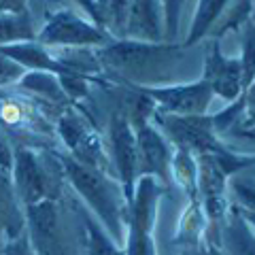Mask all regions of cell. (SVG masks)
Returning <instances> with one entry per match:
<instances>
[{
  "label": "cell",
  "instance_id": "2",
  "mask_svg": "<svg viewBox=\"0 0 255 255\" xmlns=\"http://www.w3.org/2000/svg\"><path fill=\"white\" fill-rule=\"evenodd\" d=\"M55 157H58L66 181L81 196V200L87 204V209L96 215V221L105 228V232L113 238L115 245L124 249L128 204L124 206L126 200L117 179L100 170H94L90 166L79 164L68 153H60Z\"/></svg>",
  "mask_w": 255,
  "mask_h": 255
},
{
  "label": "cell",
  "instance_id": "22",
  "mask_svg": "<svg viewBox=\"0 0 255 255\" xmlns=\"http://www.w3.org/2000/svg\"><path fill=\"white\" fill-rule=\"evenodd\" d=\"M238 60H241V66H243L245 87H247V90H251V87H253V21H249V23H247V28H245L243 55Z\"/></svg>",
  "mask_w": 255,
  "mask_h": 255
},
{
  "label": "cell",
  "instance_id": "19",
  "mask_svg": "<svg viewBox=\"0 0 255 255\" xmlns=\"http://www.w3.org/2000/svg\"><path fill=\"white\" fill-rule=\"evenodd\" d=\"M228 255H253V234L243 219L234 217L228 228Z\"/></svg>",
  "mask_w": 255,
  "mask_h": 255
},
{
  "label": "cell",
  "instance_id": "28",
  "mask_svg": "<svg viewBox=\"0 0 255 255\" xmlns=\"http://www.w3.org/2000/svg\"><path fill=\"white\" fill-rule=\"evenodd\" d=\"M187 255H223L219 249H213V247H194V251H189Z\"/></svg>",
  "mask_w": 255,
  "mask_h": 255
},
{
  "label": "cell",
  "instance_id": "26",
  "mask_svg": "<svg viewBox=\"0 0 255 255\" xmlns=\"http://www.w3.org/2000/svg\"><path fill=\"white\" fill-rule=\"evenodd\" d=\"M28 11V0H0V13H21Z\"/></svg>",
  "mask_w": 255,
  "mask_h": 255
},
{
  "label": "cell",
  "instance_id": "8",
  "mask_svg": "<svg viewBox=\"0 0 255 255\" xmlns=\"http://www.w3.org/2000/svg\"><path fill=\"white\" fill-rule=\"evenodd\" d=\"M155 102V111L170 115H202L213 102V90L209 83L198 79L191 83H170L136 87Z\"/></svg>",
  "mask_w": 255,
  "mask_h": 255
},
{
  "label": "cell",
  "instance_id": "3",
  "mask_svg": "<svg viewBox=\"0 0 255 255\" xmlns=\"http://www.w3.org/2000/svg\"><path fill=\"white\" fill-rule=\"evenodd\" d=\"M34 41L45 49H100L111 38L92 19L62 6L47 15Z\"/></svg>",
  "mask_w": 255,
  "mask_h": 255
},
{
  "label": "cell",
  "instance_id": "9",
  "mask_svg": "<svg viewBox=\"0 0 255 255\" xmlns=\"http://www.w3.org/2000/svg\"><path fill=\"white\" fill-rule=\"evenodd\" d=\"M134 130L138 149V179L151 177L157 183H168L172 179L170 166H172V145L168 138L155 128L151 119H140V122L130 124Z\"/></svg>",
  "mask_w": 255,
  "mask_h": 255
},
{
  "label": "cell",
  "instance_id": "27",
  "mask_svg": "<svg viewBox=\"0 0 255 255\" xmlns=\"http://www.w3.org/2000/svg\"><path fill=\"white\" fill-rule=\"evenodd\" d=\"M73 2H77L81 9L85 11L87 15V19H92L96 26H98V19H96V4H94V0H73Z\"/></svg>",
  "mask_w": 255,
  "mask_h": 255
},
{
  "label": "cell",
  "instance_id": "25",
  "mask_svg": "<svg viewBox=\"0 0 255 255\" xmlns=\"http://www.w3.org/2000/svg\"><path fill=\"white\" fill-rule=\"evenodd\" d=\"M11 166H13V145L9 136L2 132L0 128V172H11Z\"/></svg>",
  "mask_w": 255,
  "mask_h": 255
},
{
  "label": "cell",
  "instance_id": "18",
  "mask_svg": "<svg viewBox=\"0 0 255 255\" xmlns=\"http://www.w3.org/2000/svg\"><path fill=\"white\" fill-rule=\"evenodd\" d=\"M85 221V251L87 255H126V251L111 238L98 221L83 215Z\"/></svg>",
  "mask_w": 255,
  "mask_h": 255
},
{
  "label": "cell",
  "instance_id": "7",
  "mask_svg": "<svg viewBox=\"0 0 255 255\" xmlns=\"http://www.w3.org/2000/svg\"><path fill=\"white\" fill-rule=\"evenodd\" d=\"M11 177L13 194L23 209L45 198H55L51 194V172L47 170L45 159L32 147H13Z\"/></svg>",
  "mask_w": 255,
  "mask_h": 255
},
{
  "label": "cell",
  "instance_id": "4",
  "mask_svg": "<svg viewBox=\"0 0 255 255\" xmlns=\"http://www.w3.org/2000/svg\"><path fill=\"white\" fill-rule=\"evenodd\" d=\"M159 194L162 187L155 179L140 177L136 181L132 202L126 209V255H155L153 226Z\"/></svg>",
  "mask_w": 255,
  "mask_h": 255
},
{
  "label": "cell",
  "instance_id": "5",
  "mask_svg": "<svg viewBox=\"0 0 255 255\" xmlns=\"http://www.w3.org/2000/svg\"><path fill=\"white\" fill-rule=\"evenodd\" d=\"M151 122L155 128L168 138L170 145L179 151H185L189 155H204V153H217L226 149V145L217 138L213 130L211 115H170L155 111Z\"/></svg>",
  "mask_w": 255,
  "mask_h": 255
},
{
  "label": "cell",
  "instance_id": "14",
  "mask_svg": "<svg viewBox=\"0 0 255 255\" xmlns=\"http://www.w3.org/2000/svg\"><path fill=\"white\" fill-rule=\"evenodd\" d=\"M230 2H232V0H198L194 19H191V26H189L187 38H185V43H183V47H191V45L200 43L206 34H211L213 26H217L221 15L228 11Z\"/></svg>",
  "mask_w": 255,
  "mask_h": 255
},
{
  "label": "cell",
  "instance_id": "10",
  "mask_svg": "<svg viewBox=\"0 0 255 255\" xmlns=\"http://www.w3.org/2000/svg\"><path fill=\"white\" fill-rule=\"evenodd\" d=\"M23 232L30 247L38 255H66L62 238V223H60V209L55 198L26 206L23 213Z\"/></svg>",
  "mask_w": 255,
  "mask_h": 255
},
{
  "label": "cell",
  "instance_id": "11",
  "mask_svg": "<svg viewBox=\"0 0 255 255\" xmlns=\"http://www.w3.org/2000/svg\"><path fill=\"white\" fill-rule=\"evenodd\" d=\"M202 81L209 83L213 90V96L234 102L247 87H245V79H243V66L238 58H228L221 51L219 38L209 45L204 58V68H202Z\"/></svg>",
  "mask_w": 255,
  "mask_h": 255
},
{
  "label": "cell",
  "instance_id": "20",
  "mask_svg": "<svg viewBox=\"0 0 255 255\" xmlns=\"http://www.w3.org/2000/svg\"><path fill=\"white\" fill-rule=\"evenodd\" d=\"M183 2L185 0H162V11H164V41L174 43L179 34V21L183 13Z\"/></svg>",
  "mask_w": 255,
  "mask_h": 255
},
{
  "label": "cell",
  "instance_id": "21",
  "mask_svg": "<svg viewBox=\"0 0 255 255\" xmlns=\"http://www.w3.org/2000/svg\"><path fill=\"white\" fill-rule=\"evenodd\" d=\"M251 9H253V0H236L232 13H230L228 17L221 21V26L215 30V34L221 36L223 32H228V30H232V28L247 26V23L251 21Z\"/></svg>",
  "mask_w": 255,
  "mask_h": 255
},
{
  "label": "cell",
  "instance_id": "12",
  "mask_svg": "<svg viewBox=\"0 0 255 255\" xmlns=\"http://www.w3.org/2000/svg\"><path fill=\"white\" fill-rule=\"evenodd\" d=\"M0 124L15 134H28V136H51L55 128L45 111L34 105L30 98H21L15 94L0 92Z\"/></svg>",
  "mask_w": 255,
  "mask_h": 255
},
{
  "label": "cell",
  "instance_id": "17",
  "mask_svg": "<svg viewBox=\"0 0 255 255\" xmlns=\"http://www.w3.org/2000/svg\"><path fill=\"white\" fill-rule=\"evenodd\" d=\"M36 32L30 11L21 13H0V47L13 43L34 41Z\"/></svg>",
  "mask_w": 255,
  "mask_h": 255
},
{
  "label": "cell",
  "instance_id": "23",
  "mask_svg": "<svg viewBox=\"0 0 255 255\" xmlns=\"http://www.w3.org/2000/svg\"><path fill=\"white\" fill-rule=\"evenodd\" d=\"M0 255H38V253L30 247L26 232H23L21 236L13 238V241H6L2 247H0Z\"/></svg>",
  "mask_w": 255,
  "mask_h": 255
},
{
  "label": "cell",
  "instance_id": "1",
  "mask_svg": "<svg viewBox=\"0 0 255 255\" xmlns=\"http://www.w3.org/2000/svg\"><path fill=\"white\" fill-rule=\"evenodd\" d=\"M183 45L177 43H142V41H111L100 49H94L102 70L122 79L130 87L162 85L183 58Z\"/></svg>",
  "mask_w": 255,
  "mask_h": 255
},
{
  "label": "cell",
  "instance_id": "16",
  "mask_svg": "<svg viewBox=\"0 0 255 255\" xmlns=\"http://www.w3.org/2000/svg\"><path fill=\"white\" fill-rule=\"evenodd\" d=\"M98 28L111 41H122L126 34V19L130 0H94Z\"/></svg>",
  "mask_w": 255,
  "mask_h": 255
},
{
  "label": "cell",
  "instance_id": "15",
  "mask_svg": "<svg viewBox=\"0 0 255 255\" xmlns=\"http://www.w3.org/2000/svg\"><path fill=\"white\" fill-rule=\"evenodd\" d=\"M2 174H0V236L13 241L23 234V213L19 209L21 204L13 194L11 179H4Z\"/></svg>",
  "mask_w": 255,
  "mask_h": 255
},
{
  "label": "cell",
  "instance_id": "6",
  "mask_svg": "<svg viewBox=\"0 0 255 255\" xmlns=\"http://www.w3.org/2000/svg\"><path fill=\"white\" fill-rule=\"evenodd\" d=\"M109 159L115 170V179L122 187L126 204L132 202L138 181V149L134 130L122 111H113L109 122Z\"/></svg>",
  "mask_w": 255,
  "mask_h": 255
},
{
  "label": "cell",
  "instance_id": "24",
  "mask_svg": "<svg viewBox=\"0 0 255 255\" xmlns=\"http://www.w3.org/2000/svg\"><path fill=\"white\" fill-rule=\"evenodd\" d=\"M230 189L236 196V200L241 202L245 209L253 211V181H232L230 183Z\"/></svg>",
  "mask_w": 255,
  "mask_h": 255
},
{
  "label": "cell",
  "instance_id": "13",
  "mask_svg": "<svg viewBox=\"0 0 255 255\" xmlns=\"http://www.w3.org/2000/svg\"><path fill=\"white\" fill-rule=\"evenodd\" d=\"M124 38L142 43L164 41V11L162 0H130Z\"/></svg>",
  "mask_w": 255,
  "mask_h": 255
}]
</instances>
